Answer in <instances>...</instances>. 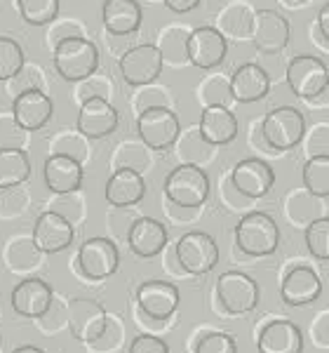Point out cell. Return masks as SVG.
<instances>
[{"instance_id": "2e32d148", "label": "cell", "mask_w": 329, "mask_h": 353, "mask_svg": "<svg viewBox=\"0 0 329 353\" xmlns=\"http://www.w3.org/2000/svg\"><path fill=\"white\" fill-rule=\"evenodd\" d=\"M289 21L285 14L275 10H257L254 12V26H252V41L254 45L266 54H275L287 48L289 43Z\"/></svg>"}, {"instance_id": "b9f144b4", "label": "cell", "mask_w": 329, "mask_h": 353, "mask_svg": "<svg viewBox=\"0 0 329 353\" xmlns=\"http://www.w3.org/2000/svg\"><path fill=\"white\" fill-rule=\"evenodd\" d=\"M28 134H31V132H28L26 128H21L12 111L0 113V151H5V149L26 151L28 139H31Z\"/></svg>"}, {"instance_id": "4fadbf2b", "label": "cell", "mask_w": 329, "mask_h": 353, "mask_svg": "<svg viewBox=\"0 0 329 353\" xmlns=\"http://www.w3.org/2000/svg\"><path fill=\"white\" fill-rule=\"evenodd\" d=\"M33 243L45 254H54L66 250L76 238V229L69 219H64L54 210H45L38 214L36 224H33Z\"/></svg>"}, {"instance_id": "4316f807", "label": "cell", "mask_w": 329, "mask_h": 353, "mask_svg": "<svg viewBox=\"0 0 329 353\" xmlns=\"http://www.w3.org/2000/svg\"><path fill=\"white\" fill-rule=\"evenodd\" d=\"M101 19L111 36H132L141 26V5L137 0H106Z\"/></svg>"}, {"instance_id": "8d00e7d4", "label": "cell", "mask_w": 329, "mask_h": 353, "mask_svg": "<svg viewBox=\"0 0 329 353\" xmlns=\"http://www.w3.org/2000/svg\"><path fill=\"white\" fill-rule=\"evenodd\" d=\"M198 99L205 106H229L233 101V92H231V78L224 73H209L198 85Z\"/></svg>"}, {"instance_id": "e0dca14e", "label": "cell", "mask_w": 329, "mask_h": 353, "mask_svg": "<svg viewBox=\"0 0 329 353\" xmlns=\"http://www.w3.org/2000/svg\"><path fill=\"white\" fill-rule=\"evenodd\" d=\"M52 288L43 278H24L10 294L12 309L24 318H45L52 309Z\"/></svg>"}, {"instance_id": "9c48e42d", "label": "cell", "mask_w": 329, "mask_h": 353, "mask_svg": "<svg viewBox=\"0 0 329 353\" xmlns=\"http://www.w3.org/2000/svg\"><path fill=\"white\" fill-rule=\"evenodd\" d=\"M162 54L158 50V45H134V48H127L120 54L123 81L132 85V88L156 83L158 76L162 73Z\"/></svg>"}, {"instance_id": "603a6c76", "label": "cell", "mask_w": 329, "mask_h": 353, "mask_svg": "<svg viewBox=\"0 0 329 353\" xmlns=\"http://www.w3.org/2000/svg\"><path fill=\"white\" fill-rule=\"evenodd\" d=\"M270 90V76L264 66L259 64H242L237 66L231 76V92H233V99L240 101V104H252V101H259L268 94Z\"/></svg>"}, {"instance_id": "5b68a950", "label": "cell", "mask_w": 329, "mask_h": 353, "mask_svg": "<svg viewBox=\"0 0 329 353\" xmlns=\"http://www.w3.org/2000/svg\"><path fill=\"white\" fill-rule=\"evenodd\" d=\"M287 85L299 99H315L329 85V68L320 57L299 54L287 64Z\"/></svg>"}, {"instance_id": "7402d4cb", "label": "cell", "mask_w": 329, "mask_h": 353, "mask_svg": "<svg viewBox=\"0 0 329 353\" xmlns=\"http://www.w3.org/2000/svg\"><path fill=\"white\" fill-rule=\"evenodd\" d=\"M146 196V179L134 170H113L106 181V201L111 208H134Z\"/></svg>"}, {"instance_id": "d6a6232c", "label": "cell", "mask_w": 329, "mask_h": 353, "mask_svg": "<svg viewBox=\"0 0 329 353\" xmlns=\"http://www.w3.org/2000/svg\"><path fill=\"white\" fill-rule=\"evenodd\" d=\"M31 176V158L21 149L0 151V189L21 186Z\"/></svg>"}, {"instance_id": "6da1fadb", "label": "cell", "mask_w": 329, "mask_h": 353, "mask_svg": "<svg viewBox=\"0 0 329 353\" xmlns=\"http://www.w3.org/2000/svg\"><path fill=\"white\" fill-rule=\"evenodd\" d=\"M162 189L172 205L198 210L200 205H205L209 196V176L200 165L181 163L167 174Z\"/></svg>"}, {"instance_id": "9a60e30c", "label": "cell", "mask_w": 329, "mask_h": 353, "mask_svg": "<svg viewBox=\"0 0 329 353\" xmlns=\"http://www.w3.org/2000/svg\"><path fill=\"white\" fill-rule=\"evenodd\" d=\"M231 179H233L235 189L245 193L247 198H264L268 196L275 184V172L268 163L259 161V158H245V161L235 163L231 170Z\"/></svg>"}, {"instance_id": "4dcf8cb0", "label": "cell", "mask_w": 329, "mask_h": 353, "mask_svg": "<svg viewBox=\"0 0 329 353\" xmlns=\"http://www.w3.org/2000/svg\"><path fill=\"white\" fill-rule=\"evenodd\" d=\"M33 90H41L47 92V76H45V68L36 61H24V66L14 73L12 78L3 81V94L10 101H14L17 97L33 92Z\"/></svg>"}, {"instance_id": "816d5d0a", "label": "cell", "mask_w": 329, "mask_h": 353, "mask_svg": "<svg viewBox=\"0 0 329 353\" xmlns=\"http://www.w3.org/2000/svg\"><path fill=\"white\" fill-rule=\"evenodd\" d=\"M313 337L320 346H329V311L320 313V318L313 325Z\"/></svg>"}, {"instance_id": "8992f818", "label": "cell", "mask_w": 329, "mask_h": 353, "mask_svg": "<svg viewBox=\"0 0 329 353\" xmlns=\"http://www.w3.org/2000/svg\"><path fill=\"white\" fill-rule=\"evenodd\" d=\"M177 259L181 271L202 276L209 273L219 261V245L205 231H189L177 241Z\"/></svg>"}, {"instance_id": "f546056e", "label": "cell", "mask_w": 329, "mask_h": 353, "mask_svg": "<svg viewBox=\"0 0 329 353\" xmlns=\"http://www.w3.org/2000/svg\"><path fill=\"white\" fill-rule=\"evenodd\" d=\"M189 38H191V28L172 24L164 26L158 36V50L162 54V64L167 66H181L189 61Z\"/></svg>"}, {"instance_id": "83f0119b", "label": "cell", "mask_w": 329, "mask_h": 353, "mask_svg": "<svg viewBox=\"0 0 329 353\" xmlns=\"http://www.w3.org/2000/svg\"><path fill=\"white\" fill-rule=\"evenodd\" d=\"M254 12L257 10H252L247 3L233 0L217 14V31L226 41H247L252 38Z\"/></svg>"}, {"instance_id": "7bdbcfd3", "label": "cell", "mask_w": 329, "mask_h": 353, "mask_svg": "<svg viewBox=\"0 0 329 353\" xmlns=\"http://www.w3.org/2000/svg\"><path fill=\"white\" fill-rule=\"evenodd\" d=\"M26 57L21 45L14 38L0 36V83L12 78L21 66H24Z\"/></svg>"}, {"instance_id": "ab89813d", "label": "cell", "mask_w": 329, "mask_h": 353, "mask_svg": "<svg viewBox=\"0 0 329 353\" xmlns=\"http://www.w3.org/2000/svg\"><path fill=\"white\" fill-rule=\"evenodd\" d=\"M17 8L31 26H47L59 17V0H17Z\"/></svg>"}, {"instance_id": "44dd1931", "label": "cell", "mask_w": 329, "mask_h": 353, "mask_svg": "<svg viewBox=\"0 0 329 353\" xmlns=\"http://www.w3.org/2000/svg\"><path fill=\"white\" fill-rule=\"evenodd\" d=\"M167 226L153 217H139L132 224V231L127 236V245L137 257L151 259L160 254L167 248Z\"/></svg>"}, {"instance_id": "52a82bcc", "label": "cell", "mask_w": 329, "mask_h": 353, "mask_svg": "<svg viewBox=\"0 0 329 353\" xmlns=\"http://www.w3.org/2000/svg\"><path fill=\"white\" fill-rule=\"evenodd\" d=\"M66 323L71 327V334L81 344H96L101 334H104L106 325H109V313L104 311V306L99 301L78 297L69 301Z\"/></svg>"}, {"instance_id": "c3c4849f", "label": "cell", "mask_w": 329, "mask_h": 353, "mask_svg": "<svg viewBox=\"0 0 329 353\" xmlns=\"http://www.w3.org/2000/svg\"><path fill=\"white\" fill-rule=\"evenodd\" d=\"M0 217H12V214H21L26 208V193L21 186H12V189H0Z\"/></svg>"}, {"instance_id": "836d02e7", "label": "cell", "mask_w": 329, "mask_h": 353, "mask_svg": "<svg viewBox=\"0 0 329 353\" xmlns=\"http://www.w3.org/2000/svg\"><path fill=\"white\" fill-rule=\"evenodd\" d=\"M111 168L113 170H134V172L144 174L151 168V149L144 141L137 139H127L120 141L113 151L111 158Z\"/></svg>"}, {"instance_id": "277c9868", "label": "cell", "mask_w": 329, "mask_h": 353, "mask_svg": "<svg viewBox=\"0 0 329 353\" xmlns=\"http://www.w3.org/2000/svg\"><path fill=\"white\" fill-rule=\"evenodd\" d=\"M54 68L64 81L76 83L99 68V50L89 38H71L52 52Z\"/></svg>"}, {"instance_id": "ffe728a7", "label": "cell", "mask_w": 329, "mask_h": 353, "mask_svg": "<svg viewBox=\"0 0 329 353\" xmlns=\"http://www.w3.org/2000/svg\"><path fill=\"white\" fill-rule=\"evenodd\" d=\"M12 113L21 128H26L28 132H38V130H43L45 125L52 121L54 101L47 92L33 90V92L17 97L12 101Z\"/></svg>"}, {"instance_id": "ac0fdd59", "label": "cell", "mask_w": 329, "mask_h": 353, "mask_svg": "<svg viewBox=\"0 0 329 353\" xmlns=\"http://www.w3.org/2000/svg\"><path fill=\"white\" fill-rule=\"evenodd\" d=\"M118 111L109 99H89L78 109L76 128L87 137V139H104L116 132L118 128Z\"/></svg>"}, {"instance_id": "484cf974", "label": "cell", "mask_w": 329, "mask_h": 353, "mask_svg": "<svg viewBox=\"0 0 329 353\" xmlns=\"http://www.w3.org/2000/svg\"><path fill=\"white\" fill-rule=\"evenodd\" d=\"M45 184L52 193H73L81 191L85 170L83 165L66 156H50L43 168Z\"/></svg>"}, {"instance_id": "f6af8a7d", "label": "cell", "mask_w": 329, "mask_h": 353, "mask_svg": "<svg viewBox=\"0 0 329 353\" xmlns=\"http://www.w3.org/2000/svg\"><path fill=\"white\" fill-rule=\"evenodd\" d=\"M50 210H54V212H59L64 219H69L73 226L78 224V221L85 219V203L81 198V193L73 191V193H56V198L50 205Z\"/></svg>"}, {"instance_id": "ba28073f", "label": "cell", "mask_w": 329, "mask_h": 353, "mask_svg": "<svg viewBox=\"0 0 329 353\" xmlns=\"http://www.w3.org/2000/svg\"><path fill=\"white\" fill-rule=\"evenodd\" d=\"M217 297L229 313H249L259 306V283L240 271H226L217 278Z\"/></svg>"}, {"instance_id": "ee69618b", "label": "cell", "mask_w": 329, "mask_h": 353, "mask_svg": "<svg viewBox=\"0 0 329 353\" xmlns=\"http://www.w3.org/2000/svg\"><path fill=\"white\" fill-rule=\"evenodd\" d=\"M306 245L315 259H329V217H320L306 226Z\"/></svg>"}, {"instance_id": "74e56055", "label": "cell", "mask_w": 329, "mask_h": 353, "mask_svg": "<svg viewBox=\"0 0 329 353\" xmlns=\"http://www.w3.org/2000/svg\"><path fill=\"white\" fill-rule=\"evenodd\" d=\"M172 109V94H169V88L164 85H158V83H149V85H139L134 88V94H132V111L134 116H141V113L151 111V109Z\"/></svg>"}, {"instance_id": "d6986e66", "label": "cell", "mask_w": 329, "mask_h": 353, "mask_svg": "<svg viewBox=\"0 0 329 353\" xmlns=\"http://www.w3.org/2000/svg\"><path fill=\"white\" fill-rule=\"evenodd\" d=\"M322 292V281L310 266H294L292 271L282 278L280 297L289 306H308L317 301Z\"/></svg>"}, {"instance_id": "7dc6e473", "label": "cell", "mask_w": 329, "mask_h": 353, "mask_svg": "<svg viewBox=\"0 0 329 353\" xmlns=\"http://www.w3.org/2000/svg\"><path fill=\"white\" fill-rule=\"evenodd\" d=\"M195 353H237V344L226 332H209L198 341Z\"/></svg>"}, {"instance_id": "1f68e13d", "label": "cell", "mask_w": 329, "mask_h": 353, "mask_svg": "<svg viewBox=\"0 0 329 353\" xmlns=\"http://www.w3.org/2000/svg\"><path fill=\"white\" fill-rule=\"evenodd\" d=\"M285 210H287L289 221H294V224H299V226H308L310 221L325 217L327 208H325V203H322L320 196H313L310 191L304 189V191L289 193Z\"/></svg>"}, {"instance_id": "7a4b0ae2", "label": "cell", "mask_w": 329, "mask_h": 353, "mask_svg": "<svg viewBox=\"0 0 329 353\" xmlns=\"http://www.w3.org/2000/svg\"><path fill=\"white\" fill-rule=\"evenodd\" d=\"M235 243L242 252L252 257L273 254L280 245L277 221L266 212H247L235 226Z\"/></svg>"}, {"instance_id": "f5cc1de1", "label": "cell", "mask_w": 329, "mask_h": 353, "mask_svg": "<svg viewBox=\"0 0 329 353\" xmlns=\"http://www.w3.org/2000/svg\"><path fill=\"white\" fill-rule=\"evenodd\" d=\"M164 5H167L172 12H177V14H186V12H191V10H195L198 5L202 3V0H162Z\"/></svg>"}, {"instance_id": "cb8c5ba5", "label": "cell", "mask_w": 329, "mask_h": 353, "mask_svg": "<svg viewBox=\"0 0 329 353\" xmlns=\"http://www.w3.org/2000/svg\"><path fill=\"white\" fill-rule=\"evenodd\" d=\"M198 128H200L202 137L214 146L231 144L240 132V123H237L235 113L229 106H207V109H202Z\"/></svg>"}, {"instance_id": "5bb4252c", "label": "cell", "mask_w": 329, "mask_h": 353, "mask_svg": "<svg viewBox=\"0 0 329 353\" xmlns=\"http://www.w3.org/2000/svg\"><path fill=\"white\" fill-rule=\"evenodd\" d=\"M137 304L144 316L167 321L179 309V290L167 281H146L137 290Z\"/></svg>"}, {"instance_id": "11a10c76", "label": "cell", "mask_w": 329, "mask_h": 353, "mask_svg": "<svg viewBox=\"0 0 329 353\" xmlns=\"http://www.w3.org/2000/svg\"><path fill=\"white\" fill-rule=\"evenodd\" d=\"M12 353H45L43 349H38V346H19V349H14Z\"/></svg>"}, {"instance_id": "3957f363", "label": "cell", "mask_w": 329, "mask_h": 353, "mask_svg": "<svg viewBox=\"0 0 329 353\" xmlns=\"http://www.w3.org/2000/svg\"><path fill=\"white\" fill-rule=\"evenodd\" d=\"M261 134H264L266 144L270 146V151H289L297 144L304 141L306 134V121L304 113L294 106H277L270 109L261 121Z\"/></svg>"}, {"instance_id": "e575fe53", "label": "cell", "mask_w": 329, "mask_h": 353, "mask_svg": "<svg viewBox=\"0 0 329 353\" xmlns=\"http://www.w3.org/2000/svg\"><path fill=\"white\" fill-rule=\"evenodd\" d=\"M50 156H66L85 165L89 161V156H92V146H89V139L78 128L61 130V132H56L54 139L50 141Z\"/></svg>"}, {"instance_id": "d590c367", "label": "cell", "mask_w": 329, "mask_h": 353, "mask_svg": "<svg viewBox=\"0 0 329 353\" xmlns=\"http://www.w3.org/2000/svg\"><path fill=\"white\" fill-rule=\"evenodd\" d=\"M113 92H116V88H113L111 78L106 76V73L94 71L92 76L73 83L71 99L76 101L78 106H83L85 101H89V99H109L111 101Z\"/></svg>"}, {"instance_id": "8fae6325", "label": "cell", "mask_w": 329, "mask_h": 353, "mask_svg": "<svg viewBox=\"0 0 329 353\" xmlns=\"http://www.w3.org/2000/svg\"><path fill=\"white\" fill-rule=\"evenodd\" d=\"M120 264V252L111 238H87L78 250V266L89 281H104Z\"/></svg>"}, {"instance_id": "6f0895ef", "label": "cell", "mask_w": 329, "mask_h": 353, "mask_svg": "<svg viewBox=\"0 0 329 353\" xmlns=\"http://www.w3.org/2000/svg\"><path fill=\"white\" fill-rule=\"evenodd\" d=\"M297 3H310V0H297Z\"/></svg>"}, {"instance_id": "db71d44e", "label": "cell", "mask_w": 329, "mask_h": 353, "mask_svg": "<svg viewBox=\"0 0 329 353\" xmlns=\"http://www.w3.org/2000/svg\"><path fill=\"white\" fill-rule=\"evenodd\" d=\"M315 28L320 31V36L325 38V41L329 43V3L325 5V8L317 12V19H315Z\"/></svg>"}, {"instance_id": "30bf717a", "label": "cell", "mask_w": 329, "mask_h": 353, "mask_svg": "<svg viewBox=\"0 0 329 353\" xmlns=\"http://www.w3.org/2000/svg\"><path fill=\"white\" fill-rule=\"evenodd\" d=\"M137 132L139 139L149 146L151 151H167L169 146H174L177 137L181 132V125L177 113L167 106L162 109H151L141 113L137 118Z\"/></svg>"}, {"instance_id": "f1b7e54d", "label": "cell", "mask_w": 329, "mask_h": 353, "mask_svg": "<svg viewBox=\"0 0 329 353\" xmlns=\"http://www.w3.org/2000/svg\"><path fill=\"white\" fill-rule=\"evenodd\" d=\"M174 149H177V156L181 158V163L186 165H207L214 158V149L217 146L209 144V141L202 137L200 128H186L181 130L177 141H174Z\"/></svg>"}, {"instance_id": "bcb514c9", "label": "cell", "mask_w": 329, "mask_h": 353, "mask_svg": "<svg viewBox=\"0 0 329 353\" xmlns=\"http://www.w3.org/2000/svg\"><path fill=\"white\" fill-rule=\"evenodd\" d=\"M304 139H306V153H308V158L329 156V123H315L304 134Z\"/></svg>"}, {"instance_id": "60d3db41", "label": "cell", "mask_w": 329, "mask_h": 353, "mask_svg": "<svg viewBox=\"0 0 329 353\" xmlns=\"http://www.w3.org/2000/svg\"><path fill=\"white\" fill-rule=\"evenodd\" d=\"M304 189L320 198L329 196V156L308 158L304 165Z\"/></svg>"}, {"instance_id": "681fc988", "label": "cell", "mask_w": 329, "mask_h": 353, "mask_svg": "<svg viewBox=\"0 0 329 353\" xmlns=\"http://www.w3.org/2000/svg\"><path fill=\"white\" fill-rule=\"evenodd\" d=\"M219 201L229 210H240L242 205H245V201H254V198H247L245 193L237 191L233 179H231V174H229V176H224L219 184Z\"/></svg>"}, {"instance_id": "f35d334b", "label": "cell", "mask_w": 329, "mask_h": 353, "mask_svg": "<svg viewBox=\"0 0 329 353\" xmlns=\"http://www.w3.org/2000/svg\"><path fill=\"white\" fill-rule=\"evenodd\" d=\"M71 38H87V28H85L83 19L78 17H56L52 24H47V33H45V45L50 52L59 48L61 43L71 41Z\"/></svg>"}, {"instance_id": "9f6ffc18", "label": "cell", "mask_w": 329, "mask_h": 353, "mask_svg": "<svg viewBox=\"0 0 329 353\" xmlns=\"http://www.w3.org/2000/svg\"><path fill=\"white\" fill-rule=\"evenodd\" d=\"M146 3H162V0H146Z\"/></svg>"}, {"instance_id": "d4e9b609", "label": "cell", "mask_w": 329, "mask_h": 353, "mask_svg": "<svg viewBox=\"0 0 329 353\" xmlns=\"http://www.w3.org/2000/svg\"><path fill=\"white\" fill-rule=\"evenodd\" d=\"M257 346L259 353H301L304 334L292 321H273L261 330Z\"/></svg>"}, {"instance_id": "7c38bea8", "label": "cell", "mask_w": 329, "mask_h": 353, "mask_svg": "<svg viewBox=\"0 0 329 353\" xmlns=\"http://www.w3.org/2000/svg\"><path fill=\"white\" fill-rule=\"evenodd\" d=\"M226 52H229V41L217 31V26H200L191 31L189 61L195 68L212 71L224 64Z\"/></svg>"}, {"instance_id": "f907efd6", "label": "cell", "mask_w": 329, "mask_h": 353, "mask_svg": "<svg viewBox=\"0 0 329 353\" xmlns=\"http://www.w3.org/2000/svg\"><path fill=\"white\" fill-rule=\"evenodd\" d=\"M129 353H169V346L156 334H139L129 344Z\"/></svg>"}]
</instances>
